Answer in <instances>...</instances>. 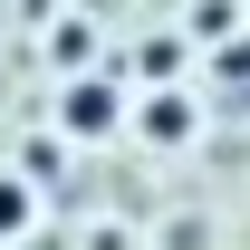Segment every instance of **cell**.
Masks as SVG:
<instances>
[{
  "label": "cell",
  "mask_w": 250,
  "mask_h": 250,
  "mask_svg": "<svg viewBox=\"0 0 250 250\" xmlns=\"http://www.w3.org/2000/svg\"><path fill=\"white\" fill-rule=\"evenodd\" d=\"M125 116H135L125 77H77V87L58 96V135L67 145H106V135H125Z\"/></svg>",
  "instance_id": "obj_1"
},
{
  "label": "cell",
  "mask_w": 250,
  "mask_h": 250,
  "mask_svg": "<svg viewBox=\"0 0 250 250\" xmlns=\"http://www.w3.org/2000/svg\"><path fill=\"white\" fill-rule=\"evenodd\" d=\"M125 125H135L145 145H192V135H202V106H192V87H154Z\"/></svg>",
  "instance_id": "obj_2"
},
{
  "label": "cell",
  "mask_w": 250,
  "mask_h": 250,
  "mask_svg": "<svg viewBox=\"0 0 250 250\" xmlns=\"http://www.w3.org/2000/svg\"><path fill=\"white\" fill-rule=\"evenodd\" d=\"M39 231V183L29 173H0V250H20Z\"/></svg>",
  "instance_id": "obj_3"
}]
</instances>
